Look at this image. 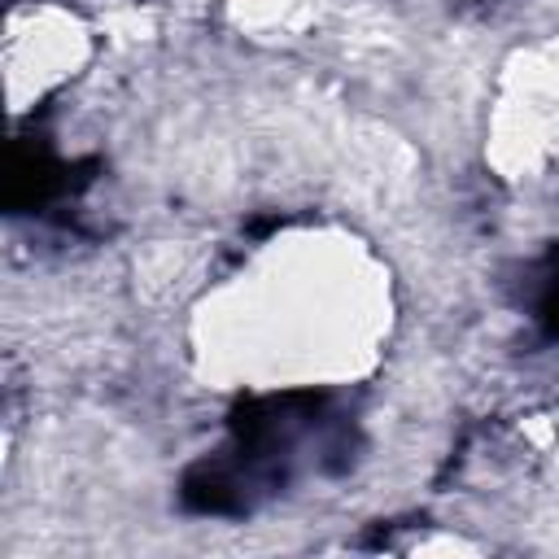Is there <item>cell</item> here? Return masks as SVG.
Listing matches in <instances>:
<instances>
[{
  "label": "cell",
  "instance_id": "6da1fadb",
  "mask_svg": "<svg viewBox=\"0 0 559 559\" xmlns=\"http://www.w3.org/2000/svg\"><path fill=\"white\" fill-rule=\"evenodd\" d=\"M533 319L550 341H559V245L542 258L537 284H533Z\"/></svg>",
  "mask_w": 559,
  "mask_h": 559
}]
</instances>
